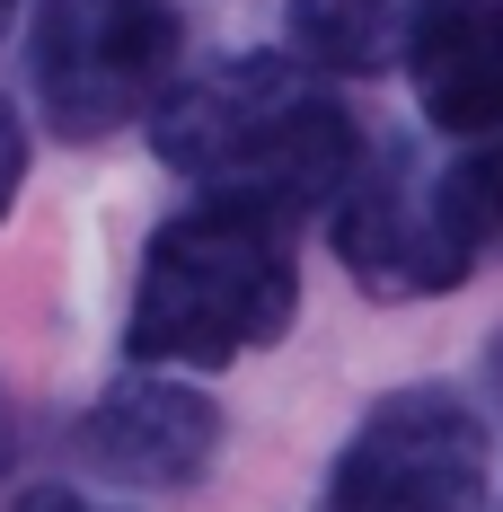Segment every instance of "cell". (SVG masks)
<instances>
[{"mask_svg":"<svg viewBox=\"0 0 503 512\" xmlns=\"http://www.w3.org/2000/svg\"><path fill=\"white\" fill-rule=\"evenodd\" d=\"M151 151L212 204H248L265 221H301L336 204L362 159L353 106L301 53H239L203 80H177L151 106Z\"/></svg>","mask_w":503,"mask_h":512,"instance_id":"6da1fadb","label":"cell"},{"mask_svg":"<svg viewBox=\"0 0 503 512\" xmlns=\"http://www.w3.org/2000/svg\"><path fill=\"white\" fill-rule=\"evenodd\" d=\"M292 221H265L248 204H212L159 221L142 248L124 354L142 371H221L292 327L301 309V265H292Z\"/></svg>","mask_w":503,"mask_h":512,"instance_id":"7a4b0ae2","label":"cell"},{"mask_svg":"<svg viewBox=\"0 0 503 512\" xmlns=\"http://www.w3.org/2000/svg\"><path fill=\"white\" fill-rule=\"evenodd\" d=\"M327 212H336V256L371 301L459 292L477 248H486L468 168L442 159L433 142H406V133L362 142V159H353V177L336 186Z\"/></svg>","mask_w":503,"mask_h":512,"instance_id":"3957f363","label":"cell"},{"mask_svg":"<svg viewBox=\"0 0 503 512\" xmlns=\"http://www.w3.org/2000/svg\"><path fill=\"white\" fill-rule=\"evenodd\" d=\"M177 9L168 0H45L27 27V80L62 142H106L177 89Z\"/></svg>","mask_w":503,"mask_h":512,"instance_id":"277c9868","label":"cell"},{"mask_svg":"<svg viewBox=\"0 0 503 512\" xmlns=\"http://www.w3.org/2000/svg\"><path fill=\"white\" fill-rule=\"evenodd\" d=\"M318 512H486V424L459 389H389L327 468Z\"/></svg>","mask_w":503,"mask_h":512,"instance_id":"5b68a950","label":"cell"},{"mask_svg":"<svg viewBox=\"0 0 503 512\" xmlns=\"http://www.w3.org/2000/svg\"><path fill=\"white\" fill-rule=\"evenodd\" d=\"M71 451L106 486H151V495H168V486H195L203 468H212V451H221V407L203 389H186V380H168V371H124L98 407L80 415Z\"/></svg>","mask_w":503,"mask_h":512,"instance_id":"8992f818","label":"cell"},{"mask_svg":"<svg viewBox=\"0 0 503 512\" xmlns=\"http://www.w3.org/2000/svg\"><path fill=\"white\" fill-rule=\"evenodd\" d=\"M415 98L424 124L451 142H503V0H459L415 45Z\"/></svg>","mask_w":503,"mask_h":512,"instance_id":"52a82bcc","label":"cell"},{"mask_svg":"<svg viewBox=\"0 0 503 512\" xmlns=\"http://www.w3.org/2000/svg\"><path fill=\"white\" fill-rule=\"evenodd\" d=\"M459 0H292L283 27H292V53L327 80H380L415 62V45L451 18Z\"/></svg>","mask_w":503,"mask_h":512,"instance_id":"ba28073f","label":"cell"},{"mask_svg":"<svg viewBox=\"0 0 503 512\" xmlns=\"http://www.w3.org/2000/svg\"><path fill=\"white\" fill-rule=\"evenodd\" d=\"M468 168V195H477V230H486V248H503V142L459 159Z\"/></svg>","mask_w":503,"mask_h":512,"instance_id":"9c48e42d","label":"cell"},{"mask_svg":"<svg viewBox=\"0 0 503 512\" xmlns=\"http://www.w3.org/2000/svg\"><path fill=\"white\" fill-rule=\"evenodd\" d=\"M18 186H27V124H18V106L0 98V221L18 204Z\"/></svg>","mask_w":503,"mask_h":512,"instance_id":"30bf717a","label":"cell"},{"mask_svg":"<svg viewBox=\"0 0 503 512\" xmlns=\"http://www.w3.org/2000/svg\"><path fill=\"white\" fill-rule=\"evenodd\" d=\"M18 460H27V407L0 389V477H18Z\"/></svg>","mask_w":503,"mask_h":512,"instance_id":"8fae6325","label":"cell"},{"mask_svg":"<svg viewBox=\"0 0 503 512\" xmlns=\"http://www.w3.org/2000/svg\"><path fill=\"white\" fill-rule=\"evenodd\" d=\"M18 512H115L98 495H71V486H36V495H18Z\"/></svg>","mask_w":503,"mask_h":512,"instance_id":"7c38bea8","label":"cell"},{"mask_svg":"<svg viewBox=\"0 0 503 512\" xmlns=\"http://www.w3.org/2000/svg\"><path fill=\"white\" fill-rule=\"evenodd\" d=\"M9 18H18V0H0V36H9Z\"/></svg>","mask_w":503,"mask_h":512,"instance_id":"4fadbf2b","label":"cell"}]
</instances>
